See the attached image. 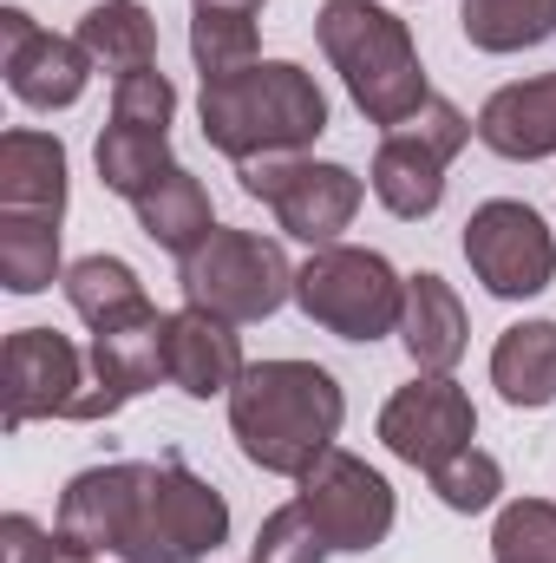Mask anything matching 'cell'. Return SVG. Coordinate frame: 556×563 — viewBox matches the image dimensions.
Here are the masks:
<instances>
[{
  "label": "cell",
  "mask_w": 556,
  "mask_h": 563,
  "mask_svg": "<svg viewBox=\"0 0 556 563\" xmlns=\"http://www.w3.org/2000/svg\"><path fill=\"white\" fill-rule=\"evenodd\" d=\"M425 478H432V492H438L445 511H491L498 492H504V465H498L491 452H478V445H465L458 459H445V465L425 472Z\"/></svg>",
  "instance_id": "cell-27"
},
{
  "label": "cell",
  "mask_w": 556,
  "mask_h": 563,
  "mask_svg": "<svg viewBox=\"0 0 556 563\" xmlns=\"http://www.w3.org/2000/svg\"><path fill=\"white\" fill-rule=\"evenodd\" d=\"M86 387H92L86 361L66 334H53V328L7 334V354H0V420H7V432L33 420H73Z\"/></svg>",
  "instance_id": "cell-12"
},
{
  "label": "cell",
  "mask_w": 556,
  "mask_h": 563,
  "mask_svg": "<svg viewBox=\"0 0 556 563\" xmlns=\"http://www.w3.org/2000/svg\"><path fill=\"white\" fill-rule=\"evenodd\" d=\"M59 276V223H0V282L13 295H40Z\"/></svg>",
  "instance_id": "cell-25"
},
{
  "label": "cell",
  "mask_w": 556,
  "mask_h": 563,
  "mask_svg": "<svg viewBox=\"0 0 556 563\" xmlns=\"http://www.w3.org/2000/svg\"><path fill=\"white\" fill-rule=\"evenodd\" d=\"M465 263L498 301H524L556 282V236L531 203L491 197L465 223Z\"/></svg>",
  "instance_id": "cell-10"
},
{
  "label": "cell",
  "mask_w": 556,
  "mask_h": 563,
  "mask_svg": "<svg viewBox=\"0 0 556 563\" xmlns=\"http://www.w3.org/2000/svg\"><path fill=\"white\" fill-rule=\"evenodd\" d=\"M66 217V144L46 132L0 139V223H59Z\"/></svg>",
  "instance_id": "cell-16"
},
{
  "label": "cell",
  "mask_w": 556,
  "mask_h": 563,
  "mask_svg": "<svg viewBox=\"0 0 556 563\" xmlns=\"http://www.w3.org/2000/svg\"><path fill=\"white\" fill-rule=\"evenodd\" d=\"M301 511L314 518V531L327 538V551H374L393 531V485L367 459L327 445L301 472Z\"/></svg>",
  "instance_id": "cell-11"
},
{
  "label": "cell",
  "mask_w": 556,
  "mask_h": 563,
  "mask_svg": "<svg viewBox=\"0 0 556 563\" xmlns=\"http://www.w3.org/2000/svg\"><path fill=\"white\" fill-rule=\"evenodd\" d=\"M0 73H7L20 106L59 112V106H79V92L92 79V53L79 40H59L46 26H33L26 7H0Z\"/></svg>",
  "instance_id": "cell-14"
},
{
  "label": "cell",
  "mask_w": 556,
  "mask_h": 563,
  "mask_svg": "<svg viewBox=\"0 0 556 563\" xmlns=\"http://www.w3.org/2000/svg\"><path fill=\"white\" fill-rule=\"evenodd\" d=\"M341 420H347V394L314 361H263L243 367V380L230 387V432L243 459L276 478H301L334 445Z\"/></svg>",
  "instance_id": "cell-2"
},
{
  "label": "cell",
  "mask_w": 556,
  "mask_h": 563,
  "mask_svg": "<svg viewBox=\"0 0 556 563\" xmlns=\"http://www.w3.org/2000/svg\"><path fill=\"white\" fill-rule=\"evenodd\" d=\"M203 139L216 144L230 164H256L301 151L327 132V99L314 86V73H301L294 59H256L243 73L203 79Z\"/></svg>",
  "instance_id": "cell-3"
},
{
  "label": "cell",
  "mask_w": 556,
  "mask_h": 563,
  "mask_svg": "<svg viewBox=\"0 0 556 563\" xmlns=\"http://www.w3.org/2000/svg\"><path fill=\"white\" fill-rule=\"evenodd\" d=\"M478 125L452 106V99H425L407 125H393L380 151H374V197L400 217V223H419L438 210L445 197V164L465 151Z\"/></svg>",
  "instance_id": "cell-7"
},
{
  "label": "cell",
  "mask_w": 556,
  "mask_h": 563,
  "mask_svg": "<svg viewBox=\"0 0 556 563\" xmlns=\"http://www.w3.org/2000/svg\"><path fill=\"white\" fill-rule=\"evenodd\" d=\"M294 301L314 328L341 334V341H380L400 334L407 314V282L393 276V263L380 250H314L308 269H294Z\"/></svg>",
  "instance_id": "cell-5"
},
{
  "label": "cell",
  "mask_w": 556,
  "mask_h": 563,
  "mask_svg": "<svg viewBox=\"0 0 556 563\" xmlns=\"http://www.w3.org/2000/svg\"><path fill=\"white\" fill-rule=\"evenodd\" d=\"M184 301L223 321H269L281 301L294 295V269L281 256V243L249 236V230H210L203 250L184 256Z\"/></svg>",
  "instance_id": "cell-6"
},
{
  "label": "cell",
  "mask_w": 556,
  "mask_h": 563,
  "mask_svg": "<svg viewBox=\"0 0 556 563\" xmlns=\"http://www.w3.org/2000/svg\"><path fill=\"white\" fill-rule=\"evenodd\" d=\"M236 177H243V190H249L256 203L276 210V223L288 236H301V243H314V250H327V243L354 223V210H360V177H354L347 164H314V157H301V151L236 164Z\"/></svg>",
  "instance_id": "cell-8"
},
{
  "label": "cell",
  "mask_w": 556,
  "mask_h": 563,
  "mask_svg": "<svg viewBox=\"0 0 556 563\" xmlns=\"http://www.w3.org/2000/svg\"><path fill=\"white\" fill-rule=\"evenodd\" d=\"M164 334H170V314H138V321H119V328H99L92 334V387L79 400L73 420H112L125 400H138L144 387L170 380L164 367Z\"/></svg>",
  "instance_id": "cell-15"
},
{
  "label": "cell",
  "mask_w": 556,
  "mask_h": 563,
  "mask_svg": "<svg viewBox=\"0 0 556 563\" xmlns=\"http://www.w3.org/2000/svg\"><path fill=\"white\" fill-rule=\"evenodd\" d=\"M0 563H99L92 551H79V544H66L59 531L46 538L33 518H0Z\"/></svg>",
  "instance_id": "cell-29"
},
{
  "label": "cell",
  "mask_w": 556,
  "mask_h": 563,
  "mask_svg": "<svg viewBox=\"0 0 556 563\" xmlns=\"http://www.w3.org/2000/svg\"><path fill=\"white\" fill-rule=\"evenodd\" d=\"M491 558L498 563H556V505L551 498H518L491 525Z\"/></svg>",
  "instance_id": "cell-26"
},
{
  "label": "cell",
  "mask_w": 556,
  "mask_h": 563,
  "mask_svg": "<svg viewBox=\"0 0 556 563\" xmlns=\"http://www.w3.org/2000/svg\"><path fill=\"white\" fill-rule=\"evenodd\" d=\"M491 387L511 407H551L556 400V321H518L491 347Z\"/></svg>",
  "instance_id": "cell-22"
},
{
  "label": "cell",
  "mask_w": 556,
  "mask_h": 563,
  "mask_svg": "<svg viewBox=\"0 0 556 563\" xmlns=\"http://www.w3.org/2000/svg\"><path fill=\"white\" fill-rule=\"evenodd\" d=\"M59 282H66L73 314H79L92 334H99V328H119V321L151 314V295H144L138 269H132V263H119V256H79Z\"/></svg>",
  "instance_id": "cell-23"
},
{
  "label": "cell",
  "mask_w": 556,
  "mask_h": 563,
  "mask_svg": "<svg viewBox=\"0 0 556 563\" xmlns=\"http://www.w3.org/2000/svg\"><path fill=\"white\" fill-rule=\"evenodd\" d=\"M164 367H170V380H177L190 400H216V394H230V387L243 380V341H236V321L203 314V308L170 314Z\"/></svg>",
  "instance_id": "cell-17"
},
{
  "label": "cell",
  "mask_w": 556,
  "mask_h": 563,
  "mask_svg": "<svg viewBox=\"0 0 556 563\" xmlns=\"http://www.w3.org/2000/svg\"><path fill=\"white\" fill-rule=\"evenodd\" d=\"M400 341L413 354L419 374H452L465 354V308L452 295V282L419 269L407 276V314H400Z\"/></svg>",
  "instance_id": "cell-19"
},
{
  "label": "cell",
  "mask_w": 556,
  "mask_h": 563,
  "mask_svg": "<svg viewBox=\"0 0 556 563\" xmlns=\"http://www.w3.org/2000/svg\"><path fill=\"white\" fill-rule=\"evenodd\" d=\"M138 223H144V236L157 243V250H170L177 263L190 256V250H203L210 243V230H216V217H210V190L177 164V170H164L151 190H144L138 203Z\"/></svg>",
  "instance_id": "cell-20"
},
{
  "label": "cell",
  "mask_w": 556,
  "mask_h": 563,
  "mask_svg": "<svg viewBox=\"0 0 556 563\" xmlns=\"http://www.w3.org/2000/svg\"><path fill=\"white\" fill-rule=\"evenodd\" d=\"M478 432V413L465 400L458 380L445 374H419L413 387H400L387 407H380V439L393 459H407L419 472H438L445 459H458Z\"/></svg>",
  "instance_id": "cell-13"
},
{
  "label": "cell",
  "mask_w": 556,
  "mask_h": 563,
  "mask_svg": "<svg viewBox=\"0 0 556 563\" xmlns=\"http://www.w3.org/2000/svg\"><path fill=\"white\" fill-rule=\"evenodd\" d=\"M314 40L334 59V73L347 79V99L374 125L393 132V125H407L419 106L432 99L425 92L419 46H413V33H407L400 13H387L374 0H327L321 20H314Z\"/></svg>",
  "instance_id": "cell-4"
},
{
  "label": "cell",
  "mask_w": 556,
  "mask_h": 563,
  "mask_svg": "<svg viewBox=\"0 0 556 563\" xmlns=\"http://www.w3.org/2000/svg\"><path fill=\"white\" fill-rule=\"evenodd\" d=\"M79 46L92 53V66L132 79V73L157 66V20L144 0H99L79 13Z\"/></svg>",
  "instance_id": "cell-21"
},
{
  "label": "cell",
  "mask_w": 556,
  "mask_h": 563,
  "mask_svg": "<svg viewBox=\"0 0 556 563\" xmlns=\"http://www.w3.org/2000/svg\"><path fill=\"white\" fill-rule=\"evenodd\" d=\"M458 26L478 53H524L556 33V0H465Z\"/></svg>",
  "instance_id": "cell-24"
},
{
  "label": "cell",
  "mask_w": 556,
  "mask_h": 563,
  "mask_svg": "<svg viewBox=\"0 0 556 563\" xmlns=\"http://www.w3.org/2000/svg\"><path fill=\"white\" fill-rule=\"evenodd\" d=\"M190 13H223V20H256L263 0H190Z\"/></svg>",
  "instance_id": "cell-30"
},
{
  "label": "cell",
  "mask_w": 556,
  "mask_h": 563,
  "mask_svg": "<svg viewBox=\"0 0 556 563\" xmlns=\"http://www.w3.org/2000/svg\"><path fill=\"white\" fill-rule=\"evenodd\" d=\"M256 563H327V538L314 531V518L301 511V498L263 518V531H256Z\"/></svg>",
  "instance_id": "cell-28"
},
{
  "label": "cell",
  "mask_w": 556,
  "mask_h": 563,
  "mask_svg": "<svg viewBox=\"0 0 556 563\" xmlns=\"http://www.w3.org/2000/svg\"><path fill=\"white\" fill-rule=\"evenodd\" d=\"M59 538L119 563H203L230 538V505L184 459L92 465L59 498Z\"/></svg>",
  "instance_id": "cell-1"
},
{
  "label": "cell",
  "mask_w": 556,
  "mask_h": 563,
  "mask_svg": "<svg viewBox=\"0 0 556 563\" xmlns=\"http://www.w3.org/2000/svg\"><path fill=\"white\" fill-rule=\"evenodd\" d=\"M478 139H485V151H498L511 164L551 157L556 151V73L498 86L485 99V112H478Z\"/></svg>",
  "instance_id": "cell-18"
},
{
  "label": "cell",
  "mask_w": 556,
  "mask_h": 563,
  "mask_svg": "<svg viewBox=\"0 0 556 563\" xmlns=\"http://www.w3.org/2000/svg\"><path fill=\"white\" fill-rule=\"evenodd\" d=\"M170 112H177V86L157 66L119 79L112 125L99 132V184L105 190H119V197L138 203L164 170H177L170 164Z\"/></svg>",
  "instance_id": "cell-9"
}]
</instances>
